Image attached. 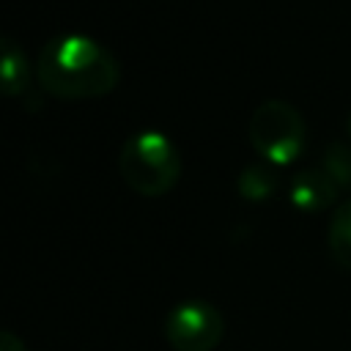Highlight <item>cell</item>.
<instances>
[{
  "instance_id": "obj_4",
  "label": "cell",
  "mask_w": 351,
  "mask_h": 351,
  "mask_svg": "<svg viewBox=\"0 0 351 351\" xmlns=\"http://www.w3.org/2000/svg\"><path fill=\"white\" fill-rule=\"evenodd\" d=\"M222 335V313L203 299H186L165 318V337L173 351H214Z\"/></svg>"
},
{
  "instance_id": "obj_1",
  "label": "cell",
  "mask_w": 351,
  "mask_h": 351,
  "mask_svg": "<svg viewBox=\"0 0 351 351\" xmlns=\"http://www.w3.org/2000/svg\"><path fill=\"white\" fill-rule=\"evenodd\" d=\"M41 88L55 99H96L115 90L121 66L115 55L96 38L82 33H63L44 44L36 60Z\"/></svg>"
},
{
  "instance_id": "obj_7",
  "label": "cell",
  "mask_w": 351,
  "mask_h": 351,
  "mask_svg": "<svg viewBox=\"0 0 351 351\" xmlns=\"http://www.w3.org/2000/svg\"><path fill=\"white\" fill-rule=\"evenodd\" d=\"M3 58H0V74H3V90L8 96H19L27 90V82H30V66H27V58L25 52L19 49V44L14 38H3Z\"/></svg>"
},
{
  "instance_id": "obj_8",
  "label": "cell",
  "mask_w": 351,
  "mask_h": 351,
  "mask_svg": "<svg viewBox=\"0 0 351 351\" xmlns=\"http://www.w3.org/2000/svg\"><path fill=\"white\" fill-rule=\"evenodd\" d=\"M329 252L335 258L337 266H343L346 271H351V200L340 203L329 219Z\"/></svg>"
},
{
  "instance_id": "obj_2",
  "label": "cell",
  "mask_w": 351,
  "mask_h": 351,
  "mask_svg": "<svg viewBox=\"0 0 351 351\" xmlns=\"http://www.w3.org/2000/svg\"><path fill=\"white\" fill-rule=\"evenodd\" d=\"M118 170L137 195L159 197L178 184L181 156L167 134L156 129H143L126 137V143L121 145Z\"/></svg>"
},
{
  "instance_id": "obj_11",
  "label": "cell",
  "mask_w": 351,
  "mask_h": 351,
  "mask_svg": "<svg viewBox=\"0 0 351 351\" xmlns=\"http://www.w3.org/2000/svg\"><path fill=\"white\" fill-rule=\"evenodd\" d=\"M346 126H348V134H351V112H348V121H346Z\"/></svg>"
},
{
  "instance_id": "obj_3",
  "label": "cell",
  "mask_w": 351,
  "mask_h": 351,
  "mask_svg": "<svg viewBox=\"0 0 351 351\" xmlns=\"http://www.w3.org/2000/svg\"><path fill=\"white\" fill-rule=\"evenodd\" d=\"M247 134L252 148L271 165L293 162L307 143L304 118L285 99H266L263 104H258L250 115Z\"/></svg>"
},
{
  "instance_id": "obj_10",
  "label": "cell",
  "mask_w": 351,
  "mask_h": 351,
  "mask_svg": "<svg viewBox=\"0 0 351 351\" xmlns=\"http://www.w3.org/2000/svg\"><path fill=\"white\" fill-rule=\"evenodd\" d=\"M0 351H27L14 332H0Z\"/></svg>"
},
{
  "instance_id": "obj_5",
  "label": "cell",
  "mask_w": 351,
  "mask_h": 351,
  "mask_svg": "<svg viewBox=\"0 0 351 351\" xmlns=\"http://www.w3.org/2000/svg\"><path fill=\"white\" fill-rule=\"evenodd\" d=\"M340 186L324 167L299 170L288 184V197L299 211H321L335 203Z\"/></svg>"
},
{
  "instance_id": "obj_6",
  "label": "cell",
  "mask_w": 351,
  "mask_h": 351,
  "mask_svg": "<svg viewBox=\"0 0 351 351\" xmlns=\"http://www.w3.org/2000/svg\"><path fill=\"white\" fill-rule=\"evenodd\" d=\"M280 186V178H277V170L271 162H255V165H247L239 178H236V189L241 197L258 203V200H269Z\"/></svg>"
},
{
  "instance_id": "obj_9",
  "label": "cell",
  "mask_w": 351,
  "mask_h": 351,
  "mask_svg": "<svg viewBox=\"0 0 351 351\" xmlns=\"http://www.w3.org/2000/svg\"><path fill=\"white\" fill-rule=\"evenodd\" d=\"M321 167L335 178V184L340 189H351V145L348 143H343V140L329 143L324 151Z\"/></svg>"
}]
</instances>
